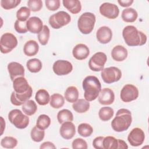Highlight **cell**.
I'll return each instance as SVG.
<instances>
[{
    "instance_id": "7a4b0ae2",
    "label": "cell",
    "mask_w": 149,
    "mask_h": 149,
    "mask_svg": "<svg viewBox=\"0 0 149 149\" xmlns=\"http://www.w3.org/2000/svg\"><path fill=\"white\" fill-rule=\"evenodd\" d=\"M82 84L85 100L88 101L95 100L101 90V84L98 79L94 76H88L84 78Z\"/></svg>"
},
{
    "instance_id": "d4e9b609",
    "label": "cell",
    "mask_w": 149,
    "mask_h": 149,
    "mask_svg": "<svg viewBox=\"0 0 149 149\" xmlns=\"http://www.w3.org/2000/svg\"><path fill=\"white\" fill-rule=\"evenodd\" d=\"M137 16L138 14L137 11L132 8H126L123 9L122 12V19L125 22H134L137 19Z\"/></svg>"
},
{
    "instance_id": "8fae6325",
    "label": "cell",
    "mask_w": 149,
    "mask_h": 149,
    "mask_svg": "<svg viewBox=\"0 0 149 149\" xmlns=\"http://www.w3.org/2000/svg\"><path fill=\"white\" fill-rule=\"evenodd\" d=\"M100 13L105 17L110 19H116L119 13V9L116 5L105 2L100 6Z\"/></svg>"
},
{
    "instance_id": "44dd1931",
    "label": "cell",
    "mask_w": 149,
    "mask_h": 149,
    "mask_svg": "<svg viewBox=\"0 0 149 149\" xmlns=\"http://www.w3.org/2000/svg\"><path fill=\"white\" fill-rule=\"evenodd\" d=\"M30 87L27 80L23 76L18 77L13 81V87L14 91L17 93H24L27 91Z\"/></svg>"
},
{
    "instance_id": "d6a6232c",
    "label": "cell",
    "mask_w": 149,
    "mask_h": 149,
    "mask_svg": "<svg viewBox=\"0 0 149 149\" xmlns=\"http://www.w3.org/2000/svg\"><path fill=\"white\" fill-rule=\"evenodd\" d=\"M114 113L113 109L109 107H102L98 112L100 119L102 121H108L110 120Z\"/></svg>"
},
{
    "instance_id": "681fc988",
    "label": "cell",
    "mask_w": 149,
    "mask_h": 149,
    "mask_svg": "<svg viewBox=\"0 0 149 149\" xmlns=\"http://www.w3.org/2000/svg\"><path fill=\"white\" fill-rule=\"evenodd\" d=\"M118 143H119L118 149H120V148L127 149V148H128V146L125 141L120 140V139H118Z\"/></svg>"
},
{
    "instance_id": "f1b7e54d",
    "label": "cell",
    "mask_w": 149,
    "mask_h": 149,
    "mask_svg": "<svg viewBox=\"0 0 149 149\" xmlns=\"http://www.w3.org/2000/svg\"><path fill=\"white\" fill-rule=\"evenodd\" d=\"M57 119L59 123L62 124L65 122H72L73 120V115L72 112L67 109L59 111L57 114Z\"/></svg>"
},
{
    "instance_id": "2e32d148",
    "label": "cell",
    "mask_w": 149,
    "mask_h": 149,
    "mask_svg": "<svg viewBox=\"0 0 149 149\" xmlns=\"http://www.w3.org/2000/svg\"><path fill=\"white\" fill-rule=\"evenodd\" d=\"M98 95V102L102 105H111L115 100L114 93L113 90L109 88H104L101 90Z\"/></svg>"
},
{
    "instance_id": "5bb4252c",
    "label": "cell",
    "mask_w": 149,
    "mask_h": 149,
    "mask_svg": "<svg viewBox=\"0 0 149 149\" xmlns=\"http://www.w3.org/2000/svg\"><path fill=\"white\" fill-rule=\"evenodd\" d=\"M33 93V89L31 87L24 93H17L15 91L12 93L10 96V102L15 106H20L23 105L26 101L29 100L31 97Z\"/></svg>"
},
{
    "instance_id": "ee69618b",
    "label": "cell",
    "mask_w": 149,
    "mask_h": 149,
    "mask_svg": "<svg viewBox=\"0 0 149 149\" xmlns=\"http://www.w3.org/2000/svg\"><path fill=\"white\" fill-rule=\"evenodd\" d=\"M45 3L47 8L49 10L55 11L58 9L60 6L59 0H46Z\"/></svg>"
},
{
    "instance_id": "7bdbcfd3",
    "label": "cell",
    "mask_w": 149,
    "mask_h": 149,
    "mask_svg": "<svg viewBox=\"0 0 149 149\" xmlns=\"http://www.w3.org/2000/svg\"><path fill=\"white\" fill-rule=\"evenodd\" d=\"M72 148L73 149L76 148H87V144L86 141L81 138H77L74 139L72 142Z\"/></svg>"
},
{
    "instance_id": "83f0119b",
    "label": "cell",
    "mask_w": 149,
    "mask_h": 149,
    "mask_svg": "<svg viewBox=\"0 0 149 149\" xmlns=\"http://www.w3.org/2000/svg\"><path fill=\"white\" fill-rule=\"evenodd\" d=\"M65 98L69 102H75L79 98V91L77 88L74 86L68 87L65 92Z\"/></svg>"
},
{
    "instance_id": "9a60e30c",
    "label": "cell",
    "mask_w": 149,
    "mask_h": 149,
    "mask_svg": "<svg viewBox=\"0 0 149 149\" xmlns=\"http://www.w3.org/2000/svg\"><path fill=\"white\" fill-rule=\"evenodd\" d=\"M8 70L11 80L13 81L16 78L24 76V69L23 65L16 62H12L8 65Z\"/></svg>"
},
{
    "instance_id": "52a82bcc",
    "label": "cell",
    "mask_w": 149,
    "mask_h": 149,
    "mask_svg": "<svg viewBox=\"0 0 149 149\" xmlns=\"http://www.w3.org/2000/svg\"><path fill=\"white\" fill-rule=\"evenodd\" d=\"M17 45V40L15 36L10 33H5L1 37L0 48L2 54H8L12 51Z\"/></svg>"
},
{
    "instance_id": "d590c367",
    "label": "cell",
    "mask_w": 149,
    "mask_h": 149,
    "mask_svg": "<svg viewBox=\"0 0 149 149\" xmlns=\"http://www.w3.org/2000/svg\"><path fill=\"white\" fill-rule=\"evenodd\" d=\"M77 132L81 136L87 137L91 135L93 132V129L90 125L83 123L78 126Z\"/></svg>"
},
{
    "instance_id": "1f68e13d",
    "label": "cell",
    "mask_w": 149,
    "mask_h": 149,
    "mask_svg": "<svg viewBox=\"0 0 149 149\" xmlns=\"http://www.w3.org/2000/svg\"><path fill=\"white\" fill-rule=\"evenodd\" d=\"M65 103V98L63 97L58 93L54 94L50 97V105L54 108H61Z\"/></svg>"
},
{
    "instance_id": "9c48e42d",
    "label": "cell",
    "mask_w": 149,
    "mask_h": 149,
    "mask_svg": "<svg viewBox=\"0 0 149 149\" xmlns=\"http://www.w3.org/2000/svg\"><path fill=\"white\" fill-rule=\"evenodd\" d=\"M107 61V57L105 54L102 52H98L90 58L88 66L93 71L100 72L104 69Z\"/></svg>"
},
{
    "instance_id": "ab89813d",
    "label": "cell",
    "mask_w": 149,
    "mask_h": 149,
    "mask_svg": "<svg viewBox=\"0 0 149 149\" xmlns=\"http://www.w3.org/2000/svg\"><path fill=\"white\" fill-rule=\"evenodd\" d=\"M30 15V10L26 6L21 7L16 12V17L20 22H26Z\"/></svg>"
},
{
    "instance_id": "c3c4849f",
    "label": "cell",
    "mask_w": 149,
    "mask_h": 149,
    "mask_svg": "<svg viewBox=\"0 0 149 149\" xmlns=\"http://www.w3.org/2000/svg\"><path fill=\"white\" fill-rule=\"evenodd\" d=\"M118 2L122 7H128L130 6L133 2V0H118Z\"/></svg>"
},
{
    "instance_id": "ac0fdd59",
    "label": "cell",
    "mask_w": 149,
    "mask_h": 149,
    "mask_svg": "<svg viewBox=\"0 0 149 149\" xmlns=\"http://www.w3.org/2000/svg\"><path fill=\"white\" fill-rule=\"evenodd\" d=\"M26 26L27 30L34 34H38L43 28L42 20L36 16L30 17L26 21Z\"/></svg>"
},
{
    "instance_id": "4dcf8cb0",
    "label": "cell",
    "mask_w": 149,
    "mask_h": 149,
    "mask_svg": "<svg viewBox=\"0 0 149 149\" xmlns=\"http://www.w3.org/2000/svg\"><path fill=\"white\" fill-rule=\"evenodd\" d=\"M22 108L23 112L28 116L34 115L37 110V107L36 102L31 100L26 101L22 105Z\"/></svg>"
},
{
    "instance_id": "e575fe53",
    "label": "cell",
    "mask_w": 149,
    "mask_h": 149,
    "mask_svg": "<svg viewBox=\"0 0 149 149\" xmlns=\"http://www.w3.org/2000/svg\"><path fill=\"white\" fill-rule=\"evenodd\" d=\"M51 124L50 118L45 114L40 115L37 120L36 126L42 130H45L47 129Z\"/></svg>"
},
{
    "instance_id": "3957f363",
    "label": "cell",
    "mask_w": 149,
    "mask_h": 149,
    "mask_svg": "<svg viewBox=\"0 0 149 149\" xmlns=\"http://www.w3.org/2000/svg\"><path fill=\"white\" fill-rule=\"evenodd\" d=\"M132 122L131 112L125 108L119 109L115 117L111 122V126L113 130L117 132H122L126 130Z\"/></svg>"
},
{
    "instance_id": "f6af8a7d",
    "label": "cell",
    "mask_w": 149,
    "mask_h": 149,
    "mask_svg": "<svg viewBox=\"0 0 149 149\" xmlns=\"http://www.w3.org/2000/svg\"><path fill=\"white\" fill-rule=\"evenodd\" d=\"M15 29L19 33H26L28 30L26 26V22H20L18 20H16L14 24Z\"/></svg>"
},
{
    "instance_id": "d6986e66",
    "label": "cell",
    "mask_w": 149,
    "mask_h": 149,
    "mask_svg": "<svg viewBox=\"0 0 149 149\" xmlns=\"http://www.w3.org/2000/svg\"><path fill=\"white\" fill-rule=\"evenodd\" d=\"M96 37L98 41L100 43L104 44H107L112 39V30L107 26H102L97 31Z\"/></svg>"
},
{
    "instance_id": "484cf974",
    "label": "cell",
    "mask_w": 149,
    "mask_h": 149,
    "mask_svg": "<svg viewBox=\"0 0 149 149\" xmlns=\"http://www.w3.org/2000/svg\"><path fill=\"white\" fill-rule=\"evenodd\" d=\"M73 109L77 113H84L90 108V102L84 99L77 100L72 105Z\"/></svg>"
},
{
    "instance_id": "4fadbf2b",
    "label": "cell",
    "mask_w": 149,
    "mask_h": 149,
    "mask_svg": "<svg viewBox=\"0 0 149 149\" xmlns=\"http://www.w3.org/2000/svg\"><path fill=\"white\" fill-rule=\"evenodd\" d=\"M145 139L143 130L139 127L133 129L127 136V140L132 146L138 147L141 146Z\"/></svg>"
},
{
    "instance_id": "b9f144b4",
    "label": "cell",
    "mask_w": 149,
    "mask_h": 149,
    "mask_svg": "<svg viewBox=\"0 0 149 149\" xmlns=\"http://www.w3.org/2000/svg\"><path fill=\"white\" fill-rule=\"evenodd\" d=\"M27 5L30 10L38 12L42 7V2L41 0H29L27 1Z\"/></svg>"
},
{
    "instance_id": "4316f807",
    "label": "cell",
    "mask_w": 149,
    "mask_h": 149,
    "mask_svg": "<svg viewBox=\"0 0 149 149\" xmlns=\"http://www.w3.org/2000/svg\"><path fill=\"white\" fill-rule=\"evenodd\" d=\"M35 99L39 105H45L48 104L50 97L48 92L46 90L40 89L37 91Z\"/></svg>"
},
{
    "instance_id": "8d00e7d4",
    "label": "cell",
    "mask_w": 149,
    "mask_h": 149,
    "mask_svg": "<svg viewBox=\"0 0 149 149\" xmlns=\"http://www.w3.org/2000/svg\"><path fill=\"white\" fill-rule=\"evenodd\" d=\"M50 31L47 25H44L42 30L38 34V39L40 43L42 45H45L49 38Z\"/></svg>"
},
{
    "instance_id": "30bf717a",
    "label": "cell",
    "mask_w": 149,
    "mask_h": 149,
    "mask_svg": "<svg viewBox=\"0 0 149 149\" xmlns=\"http://www.w3.org/2000/svg\"><path fill=\"white\" fill-rule=\"evenodd\" d=\"M139 96L137 88L131 84H127L123 86L120 91V97L122 101L129 102L135 100Z\"/></svg>"
},
{
    "instance_id": "5b68a950",
    "label": "cell",
    "mask_w": 149,
    "mask_h": 149,
    "mask_svg": "<svg viewBox=\"0 0 149 149\" xmlns=\"http://www.w3.org/2000/svg\"><path fill=\"white\" fill-rule=\"evenodd\" d=\"M8 119L16 127L20 129L26 128L29 124V118L28 115H24L18 109H13L9 112Z\"/></svg>"
},
{
    "instance_id": "277c9868",
    "label": "cell",
    "mask_w": 149,
    "mask_h": 149,
    "mask_svg": "<svg viewBox=\"0 0 149 149\" xmlns=\"http://www.w3.org/2000/svg\"><path fill=\"white\" fill-rule=\"evenodd\" d=\"M95 23V16L91 12L83 13L77 20V27L84 34H90L93 30Z\"/></svg>"
},
{
    "instance_id": "f546056e",
    "label": "cell",
    "mask_w": 149,
    "mask_h": 149,
    "mask_svg": "<svg viewBox=\"0 0 149 149\" xmlns=\"http://www.w3.org/2000/svg\"><path fill=\"white\" fill-rule=\"evenodd\" d=\"M26 66L30 72L37 73L41 70L42 65L40 59L37 58H33L27 61Z\"/></svg>"
},
{
    "instance_id": "6da1fadb",
    "label": "cell",
    "mask_w": 149,
    "mask_h": 149,
    "mask_svg": "<svg viewBox=\"0 0 149 149\" xmlns=\"http://www.w3.org/2000/svg\"><path fill=\"white\" fill-rule=\"evenodd\" d=\"M122 36L126 44L130 47L141 46L147 41L146 35L132 25L127 26L123 29Z\"/></svg>"
},
{
    "instance_id": "74e56055",
    "label": "cell",
    "mask_w": 149,
    "mask_h": 149,
    "mask_svg": "<svg viewBox=\"0 0 149 149\" xmlns=\"http://www.w3.org/2000/svg\"><path fill=\"white\" fill-rule=\"evenodd\" d=\"M30 136L31 139L34 141L40 142L44 138L45 132L44 130L40 129L37 126H36L31 129Z\"/></svg>"
},
{
    "instance_id": "cb8c5ba5",
    "label": "cell",
    "mask_w": 149,
    "mask_h": 149,
    "mask_svg": "<svg viewBox=\"0 0 149 149\" xmlns=\"http://www.w3.org/2000/svg\"><path fill=\"white\" fill-rule=\"evenodd\" d=\"M63 5L70 13L77 14L81 9V5L80 1L78 0H63Z\"/></svg>"
},
{
    "instance_id": "bcb514c9",
    "label": "cell",
    "mask_w": 149,
    "mask_h": 149,
    "mask_svg": "<svg viewBox=\"0 0 149 149\" xmlns=\"http://www.w3.org/2000/svg\"><path fill=\"white\" fill-rule=\"evenodd\" d=\"M103 136H98L95 137L93 141V146L96 149H104L103 147Z\"/></svg>"
},
{
    "instance_id": "e0dca14e",
    "label": "cell",
    "mask_w": 149,
    "mask_h": 149,
    "mask_svg": "<svg viewBox=\"0 0 149 149\" xmlns=\"http://www.w3.org/2000/svg\"><path fill=\"white\" fill-rule=\"evenodd\" d=\"M60 135L66 140L73 137L76 133L74 125L72 122H65L62 123L59 130Z\"/></svg>"
},
{
    "instance_id": "7402d4cb",
    "label": "cell",
    "mask_w": 149,
    "mask_h": 149,
    "mask_svg": "<svg viewBox=\"0 0 149 149\" xmlns=\"http://www.w3.org/2000/svg\"><path fill=\"white\" fill-rule=\"evenodd\" d=\"M111 56L113 60L117 62H122L127 58V51L126 48L122 45H116L112 49Z\"/></svg>"
},
{
    "instance_id": "7c38bea8",
    "label": "cell",
    "mask_w": 149,
    "mask_h": 149,
    "mask_svg": "<svg viewBox=\"0 0 149 149\" xmlns=\"http://www.w3.org/2000/svg\"><path fill=\"white\" fill-rule=\"evenodd\" d=\"M54 72L58 76H63L70 73L73 69L72 64L66 60L56 61L52 66Z\"/></svg>"
},
{
    "instance_id": "ba28073f",
    "label": "cell",
    "mask_w": 149,
    "mask_h": 149,
    "mask_svg": "<svg viewBox=\"0 0 149 149\" xmlns=\"http://www.w3.org/2000/svg\"><path fill=\"white\" fill-rule=\"evenodd\" d=\"M103 81L107 84L119 81L122 77L121 70L115 66H111L103 69L101 73Z\"/></svg>"
},
{
    "instance_id": "60d3db41",
    "label": "cell",
    "mask_w": 149,
    "mask_h": 149,
    "mask_svg": "<svg viewBox=\"0 0 149 149\" xmlns=\"http://www.w3.org/2000/svg\"><path fill=\"white\" fill-rule=\"evenodd\" d=\"M20 2V0H1V6L3 9L9 10L16 8Z\"/></svg>"
},
{
    "instance_id": "f35d334b",
    "label": "cell",
    "mask_w": 149,
    "mask_h": 149,
    "mask_svg": "<svg viewBox=\"0 0 149 149\" xmlns=\"http://www.w3.org/2000/svg\"><path fill=\"white\" fill-rule=\"evenodd\" d=\"M17 144V140L16 138L11 136H6L1 141V145L5 148H13Z\"/></svg>"
},
{
    "instance_id": "ffe728a7",
    "label": "cell",
    "mask_w": 149,
    "mask_h": 149,
    "mask_svg": "<svg viewBox=\"0 0 149 149\" xmlns=\"http://www.w3.org/2000/svg\"><path fill=\"white\" fill-rule=\"evenodd\" d=\"M73 56L77 60L86 59L90 54L88 47L84 44H79L74 46L72 50Z\"/></svg>"
},
{
    "instance_id": "603a6c76",
    "label": "cell",
    "mask_w": 149,
    "mask_h": 149,
    "mask_svg": "<svg viewBox=\"0 0 149 149\" xmlns=\"http://www.w3.org/2000/svg\"><path fill=\"white\" fill-rule=\"evenodd\" d=\"M39 49V45L35 40L27 41L23 47L24 54L28 56H32L36 55Z\"/></svg>"
},
{
    "instance_id": "8992f818",
    "label": "cell",
    "mask_w": 149,
    "mask_h": 149,
    "mask_svg": "<svg viewBox=\"0 0 149 149\" xmlns=\"http://www.w3.org/2000/svg\"><path fill=\"white\" fill-rule=\"evenodd\" d=\"M71 17L65 11H59L52 15L49 18V23L54 29H59L70 23Z\"/></svg>"
},
{
    "instance_id": "7dc6e473",
    "label": "cell",
    "mask_w": 149,
    "mask_h": 149,
    "mask_svg": "<svg viewBox=\"0 0 149 149\" xmlns=\"http://www.w3.org/2000/svg\"><path fill=\"white\" fill-rule=\"evenodd\" d=\"M40 149H44V148H50V149H55V146L50 141H45L44 142L40 147Z\"/></svg>"
},
{
    "instance_id": "836d02e7",
    "label": "cell",
    "mask_w": 149,
    "mask_h": 149,
    "mask_svg": "<svg viewBox=\"0 0 149 149\" xmlns=\"http://www.w3.org/2000/svg\"><path fill=\"white\" fill-rule=\"evenodd\" d=\"M118 139L113 136H107L104 138L103 147L104 149H118Z\"/></svg>"
}]
</instances>
